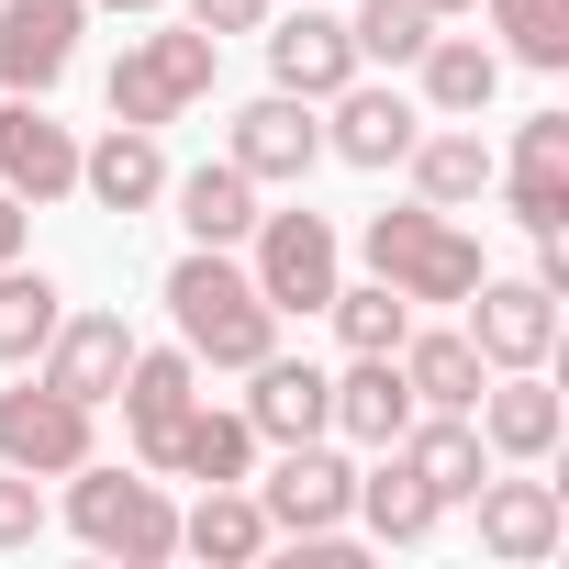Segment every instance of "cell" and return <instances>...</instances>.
I'll return each instance as SVG.
<instances>
[{
	"label": "cell",
	"instance_id": "4dcf8cb0",
	"mask_svg": "<svg viewBox=\"0 0 569 569\" xmlns=\"http://www.w3.org/2000/svg\"><path fill=\"white\" fill-rule=\"evenodd\" d=\"M480 23H491L502 68H536V79L569 68V0H480Z\"/></svg>",
	"mask_w": 569,
	"mask_h": 569
},
{
	"label": "cell",
	"instance_id": "7402d4cb",
	"mask_svg": "<svg viewBox=\"0 0 569 569\" xmlns=\"http://www.w3.org/2000/svg\"><path fill=\"white\" fill-rule=\"evenodd\" d=\"M168 212H179L190 246H246L257 212H268V190H257L234 157H201V168H168Z\"/></svg>",
	"mask_w": 569,
	"mask_h": 569
},
{
	"label": "cell",
	"instance_id": "ac0fdd59",
	"mask_svg": "<svg viewBox=\"0 0 569 569\" xmlns=\"http://www.w3.org/2000/svg\"><path fill=\"white\" fill-rule=\"evenodd\" d=\"M79 201L90 212H168V134H146V123H101L90 146H79Z\"/></svg>",
	"mask_w": 569,
	"mask_h": 569
},
{
	"label": "cell",
	"instance_id": "52a82bcc",
	"mask_svg": "<svg viewBox=\"0 0 569 569\" xmlns=\"http://www.w3.org/2000/svg\"><path fill=\"white\" fill-rule=\"evenodd\" d=\"M79 458H101V413L68 402L57 380L12 369V391H0V469H23V480H68Z\"/></svg>",
	"mask_w": 569,
	"mask_h": 569
},
{
	"label": "cell",
	"instance_id": "8fae6325",
	"mask_svg": "<svg viewBox=\"0 0 569 569\" xmlns=\"http://www.w3.org/2000/svg\"><path fill=\"white\" fill-rule=\"evenodd\" d=\"M257 46H268V90H291V101H336V90L358 79V46H347V12H336V0H291V12H268Z\"/></svg>",
	"mask_w": 569,
	"mask_h": 569
},
{
	"label": "cell",
	"instance_id": "603a6c76",
	"mask_svg": "<svg viewBox=\"0 0 569 569\" xmlns=\"http://www.w3.org/2000/svg\"><path fill=\"white\" fill-rule=\"evenodd\" d=\"M402 179H413V201H436V212H480V201H491V134H480V123H425L413 157H402Z\"/></svg>",
	"mask_w": 569,
	"mask_h": 569
},
{
	"label": "cell",
	"instance_id": "5b68a950",
	"mask_svg": "<svg viewBox=\"0 0 569 569\" xmlns=\"http://www.w3.org/2000/svg\"><path fill=\"white\" fill-rule=\"evenodd\" d=\"M234 257H246L257 302H268L279 325H313V313L336 302V279H347V234H336V212H313L302 190H291V201H268L257 234H246Z\"/></svg>",
	"mask_w": 569,
	"mask_h": 569
},
{
	"label": "cell",
	"instance_id": "9c48e42d",
	"mask_svg": "<svg viewBox=\"0 0 569 569\" xmlns=\"http://www.w3.org/2000/svg\"><path fill=\"white\" fill-rule=\"evenodd\" d=\"M325 112V157L336 168H369V179H391L402 157H413V134H425V101L413 90H391L380 68H358L336 101H313Z\"/></svg>",
	"mask_w": 569,
	"mask_h": 569
},
{
	"label": "cell",
	"instance_id": "74e56055",
	"mask_svg": "<svg viewBox=\"0 0 569 569\" xmlns=\"http://www.w3.org/2000/svg\"><path fill=\"white\" fill-rule=\"evenodd\" d=\"M90 12H112V23H146V12H168V0H90Z\"/></svg>",
	"mask_w": 569,
	"mask_h": 569
},
{
	"label": "cell",
	"instance_id": "d590c367",
	"mask_svg": "<svg viewBox=\"0 0 569 569\" xmlns=\"http://www.w3.org/2000/svg\"><path fill=\"white\" fill-rule=\"evenodd\" d=\"M525 279H536V291H558V302H569V234H536V268H525Z\"/></svg>",
	"mask_w": 569,
	"mask_h": 569
},
{
	"label": "cell",
	"instance_id": "f546056e",
	"mask_svg": "<svg viewBox=\"0 0 569 569\" xmlns=\"http://www.w3.org/2000/svg\"><path fill=\"white\" fill-rule=\"evenodd\" d=\"M57 313H68V291H57L34 257L0 268V369H34V358H46V336H57Z\"/></svg>",
	"mask_w": 569,
	"mask_h": 569
},
{
	"label": "cell",
	"instance_id": "7a4b0ae2",
	"mask_svg": "<svg viewBox=\"0 0 569 569\" xmlns=\"http://www.w3.org/2000/svg\"><path fill=\"white\" fill-rule=\"evenodd\" d=\"M212 90H223V46H212L201 23H179V12H146V23L123 34V57L101 68V112H112V123H146V134L190 123Z\"/></svg>",
	"mask_w": 569,
	"mask_h": 569
},
{
	"label": "cell",
	"instance_id": "9a60e30c",
	"mask_svg": "<svg viewBox=\"0 0 569 569\" xmlns=\"http://www.w3.org/2000/svg\"><path fill=\"white\" fill-rule=\"evenodd\" d=\"M458 325H469L480 369H547V358H558V291H536V279L480 268V291L458 302Z\"/></svg>",
	"mask_w": 569,
	"mask_h": 569
},
{
	"label": "cell",
	"instance_id": "e0dca14e",
	"mask_svg": "<svg viewBox=\"0 0 569 569\" xmlns=\"http://www.w3.org/2000/svg\"><path fill=\"white\" fill-rule=\"evenodd\" d=\"M0 190H12L23 212L79 201V123H57L46 101H12V90H0Z\"/></svg>",
	"mask_w": 569,
	"mask_h": 569
},
{
	"label": "cell",
	"instance_id": "e575fe53",
	"mask_svg": "<svg viewBox=\"0 0 569 569\" xmlns=\"http://www.w3.org/2000/svg\"><path fill=\"white\" fill-rule=\"evenodd\" d=\"M168 12H179V23H201L212 46H234V34H257V23L279 12V0H168Z\"/></svg>",
	"mask_w": 569,
	"mask_h": 569
},
{
	"label": "cell",
	"instance_id": "1f68e13d",
	"mask_svg": "<svg viewBox=\"0 0 569 569\" xmlns=\"http://www.w3.org/2000/svg\"><path fill=\"white\" fill-rule=\"evenodd\" d=\"M325 325H336V347H347V358H391V347L413 336V302L391 291V279H336Z\"/></svg>",
	"mask_w": 569,
	"mask_h": 569
},
{
	"label": "cell",
	"instance_id": "484cf974",
	"mask_svg": "<svg viewBox=\"0 0 569 569\" xmlns=\"http://www.w3.org/2000/svg\"><path fill=\"white\" fill-rule=\"evenodd\" d=\"M391 447H402V469H413V480H425L447 513H458V502L491 480V447H480V425H469V413H413Z\"/></svg>",
	"mask_w": 569,
	"mask_h": 569
},
{
	"label": "cell",
	"instance_id": "30bf717a",
	"mask_svg": "<svg viewBox=\"0 0 569 569\" xmlns=\"http://www.w3.org/2000/svg\"><path fill=\"white\" fill-rule=\"evenodd\" d=\"M223 157H234L257 190H302V179L325 168V112H313V101H291V90H257V101H234Z\"/></svg>",
	"mask_w": 569,
	"mask_h": 569
},
{
	"label": "cell",
	"instance_id": "7c38bea8",
	"mask_svg": "<svg viewBox=\"0 0 569 569\" xmlns=\"http://www.w3.org/2000/svg\"><path fill=\"white\" fill-rule=\"evenodd\" d=\"M491 190L525 234H569V112H525L513 146H491Z\"/></svg>",
	"mask_w": 569,
	"mask_h": 569
},
{
	"label": "cell",
	"instance_id": "277c9868",
	"mask_svg": "<svg viewBox=\"0 0 569 569\" xmlns=\"http://www.w3.org/2000/svg\"><path fill=\"white\" fill-rule=\"evenodd\" d=\"M68 536L90 558H123V569H168L179 558V491L134 458H79L68 469Z\"/></svg>",
	"mask_w": 569,
	"mask_h": 569
},
{
	"label": "cell",
	"instance_id": "d6986e66",
	"mask_svg": "<svg viewBox=\"0 0 569 569\" xmlns=\"http://www.w3.org/2000/svg\"><path fill=\"white\" fill-rule=\"evenodd\" d=\"M123 358H134V325L123 313H57V336H46V358H34V380H57L68 402H90V413H112V391H123Z\"/></svg>",
	"mask_w": 569,
	"mask_h": 569
},
{
	"label": "cell",
	"instance_id": "836d02e7",
	"mask_svg": "<svg viewBox=\"0 0 569 569\" xmlns=\"http://www.w3.org/2000/svg\"><path fill=\"white\" fill-rule=\"evenodd\" d=\"M57 513H46V480H23V469H0V558H23L34 536H46Z\"/></svg>",
	"mask_w": 569,
	"mask_h": 569
},
{
	"label": "cell",
	"instance_id": "f1b7e54d",
	"mask_svg": "<svg viewBox=\"0 0 569 569\" xmlns=\"http://www.w3.org/2000/svg\"><path fill=\"white\" fill-rule=\"evenodd\" d=\"M168 480H257V425L201 391L190 425H179V447H168Z\"/></svg>",
	"mask_w": 569,
	"mask_h": 569
},
{
	"label": "cell",
	"instance_id": "4fadbf2b",
	"mask_svg": "<svg viewBox=\"0 0 569 569\" xmlns=\"http://www.w3.org/2000/svg\"><path fill=\"white\" fill-rule=\"evenodd\" d=\"M469 425H480L491 469H547V458H558V436H569V402H558V380H547V369H491V380H480V402H469Z\"/></svg>",
	"mask_w": 569,
	"mask_h": 569
},
{
	"label": "cell",
	"instance_id": "ffe728a7",
	"mask_svg": "<svg viewBox=\"0 0 569 569\" xmlns=\"http://www.w3.org/2000/svg\"><path fill=\"white\" fill-rule=\"evenodd\" d=\"M234 413L257 425V447H302V436H325V413H336V369L268 347V358L246 369V402H234Z\"/></svg>",
	"mask_w": 569,
	"mask_h": 569
},
{
	"label": "cell",
	"instance_id": "f35d334b",
	"mask_svg": "<svg viewBox=\"0 0 569 569\" xmlns=\"http://www.w3.org/2000/svg\"><path fill=\"white\" fill-rule=\"evenodd\" d=\"M425 12H436V23H458V12H480V0H425Z\"/></svg>",
	"mask_w": 569,
	"mask_h": 569
},
{
	"label": "cell",
	"instance_id": "5bb4252c",
	"mask_svg": "<svg viewBox=\"0 0 569 569\" xmlns=\"http://www.w3.org/2000/svg\"><path fill=\"white\" fill-rule=\"evenodd\" d=\"M90 34V0H0V90L12 101H57Z\"/></svg>",
	"mask_w": 569,
	"mask_h": 569
},
{
	"label": "cell",
	"instance_id": "83f0119b",
	"mask_svg": "<svg viewBox=\"0 0 569 569\" xmlns=\"http://www.w3.org/2000/svg\"><path fill=\"white\" fill-rule=\"evenodd\" d=\"M447 525V502L402 469V447H369V469H358V536H380V547H425Z\"/></svg>",
	"mask_w": 569,
	"mask_h": 569
},
{
	"label": "cell",
	"instance_id": "d6a6232c",
	"mask_svg": "<svg viewBox=\"0 0 569 569\" xmlns=\"http://www.w3.org/2000/svg\"><path fill=\"white\" fill-rule=\"evenodd\" d=\"M425 34H436V12L425 0H347V46H358V68H413L425 57Z\"/></svg>",
	"mask_w": 569,
	"mask_h": 569
},
{
	"label": "cell",
	"instance_id": "cb8c5ba5",
	"mask_svg": "<svg viewBox=\"0 0 569 569\" xmlns=\"http://www.w3.org/2000/svg\"><path fill=\"white\" fill-rule=\"evenodd\" d=\"M391 369H402V391H413L425 413H469L480 380H491L480 347H469V325H425V313H413V336L391 347Z\"/></svg>",
	"mask_w": 569,
	"mask_h": 569
},
{
	"label": "cell",
	"instance_id": "8d00e7d4",
	"mask_svg": "<svg viewBox=\"0 0 569 569\" xmlns=\"http://www.w3.org/2000/svg\"><path fill=\"white\" fill-rule=\"evenodd\" d=\"M12 257H34V212H23L12 190H0V268H12Z\"/></svg>",
	"mask_w": 569,
	"mask_h": 569
},
{
	"label": "cell",
	"instance_id": "4316f807",
	"mask_svg": "<svg viewBox=\"0 0 569 569\" xmlns=\"http://www.w3.org/2000/svg\"><path fill=\"white\" fill-rule=\"evenodd\" d=\"M268 547H279V536H268V513H257L246 480H201V502H179V558L246 569V558H268Z\"/></svg>",
	"mask_w": 569,
	"mask_h": 569
},
{
	"label": "cell",
	"instance_id": "d4e9b609",
	"mask_svg": "<svg viewBox=\"0 0 569 569\" xmlns=\"http://www.w3.org/2000/svg\"><path fill=\"white\" fill-rule=\"evenodd\" d=\"M413 413H425V402L402 391V369H391V358H347V369H336V413H325V436L369 458V447H391Z\"/></svg>",
	"mask_w": 569,
	"mask_h": 569
},
{
	"label": "cell",
	"instance_id": "3957f363",
	"mask_svg": "<svg viewBox=\"0 0 569 569\" xmlns=\"http://www.w3.org/2000/svg\"><path fill=\"white\" fill-rule=\"evenodd\" d=\"M358 257H369V279H391L413 313H458V302L480 291V268H491L480 234H469V212H436V201L369 212V223H358Z\"/></svg>",
	"mask_w": 569,
	"mask_h": 569
},
{
	"label": "cell",
	"instance_id": "2e32d148",
	"mask_svg": "<svg viewBox=\"0 0 569 569\" xmlns=\"http://www.w3.org/2000/svg\"><path fill=\"white\" fill-rule=\"evenodd\" d=\"M458 513H480V558H502V569H536V558H558V536H569V502H558V480H536V469H491Z\"/></svg>",
	"mask_w": 569,
	"mask_h": 569
},
{
	"label": "cell",
	"instance_id": "ba28073f",
	"mask_svg": "<svg viewBox=\"0 0 569 569\" xmlns=\"http://www.w3.org/2000/svg\"><path fill=\"white\" fill-rule=\"evenodd\" d=\"M112 402H123V458L168 480V447H179V425H190V402H201V358H190L179 336H168V347H146V336H134V358H123V391H112Z\"/></svg>",
	"mask_w": 569,
	"mask_h": 569
},
{
	"label": "cell",
	"instance_id": "6da1fadb",
	"mask_svg": "<svg viewBox=\"0 0 569 569\" xmlns=\"http://www.w3.org/2000/svg\"><path fill=\"white\" fill-rule=\"evenodd\" d=\"M157 302H168L179 347L201 358V380H246V369L279 347V313L257 302V279H246L234 246H179L168 279H157Z\"/></svg>",
	"mask_w": 569,
	"mask_h": 569
},
{
	"label": "cell",
	"instance_id": "44dd1931",
	"mask_svg": "<svg viewBox=\"0 0 569 569\" xmlns=\"http://www.w3.org/2000/svg\"><path fill=\"white\" fill-rule=\"evenodd\" d=\"M413 101H425V123H480L491 101H502V46L491 34H425V57H413Z\"/></svg>",
	"mask_w": 569,
	"mask_h": 569
},
{
	"label": "cell",
	"instance_id": "8992f818",
	"mask_svg": "<svg viewBox=\"0 0 569 569\" xmlns=\"http://www.w3.org/2000/svg\"><path fill=\"white\" fill-rule=\"evenodd\" d=\"M268 469L246 480L268 536H358V447L336 436H302V447H257Z\"/></svg>",
	"mask_w": 569,
	"mask_h": 569
}]
</instances>
